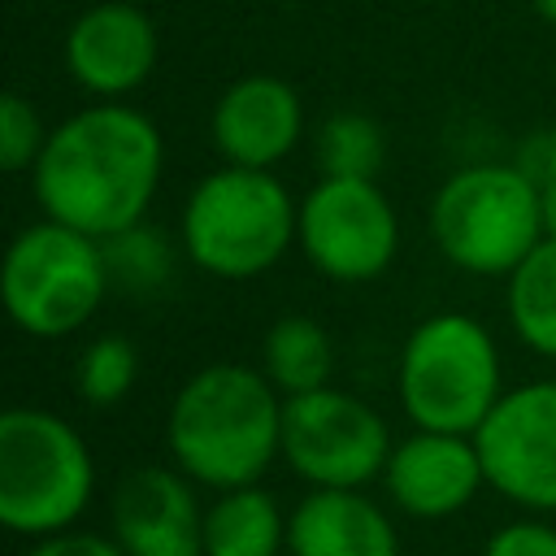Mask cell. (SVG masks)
<instances>
[{
	"mask_svg": "<svg viewBox=\"0 0 556 556\" xmlns=\"http://www.w3.org/2000/svg\"><path fill=\"white\" fill-rule=\"evenodd\" d=\"M109 265L96 235L65 222L26 226L4 256L9 317L35 339H61L78 330L104 300Z\"/></svg>",
	"mask_w": 556,
	"mask_h": 556,
	"instance_id": "obj_7",
	"label": "cell"
},
{
	"mask_svg": "<svg viewBox=\"0 0 556 556\" xmlns=\"http://www.w3.org/2000/svg\"><path fill=\"white\" fill-rule=\"evenodd\" d=\"M534 187H539V204H543V226H547V235H556V174Z\"/></svg>",
	"mask_w": 556,
	"mask_h": 556,
	"instance_id": "obj_25",
	"label": "cell"
},
{
	"mask_svg": "<svg viewBox=\"0 0 556 556\" xmlns=\"http://www.w3.org/2000/svg\"><path fill=\"white\" fill-rule=\"evenodd\" d=\"M91 452L43 408L0 413V521L17 534H61L91 500Z\"/></svg>",
	"mask_w": 556,
	"mask_h": 556,
	"instance_id": "obj_6",
	"label": "cell"
},
{
	"mask_svg": "<svg viewBox=\"0 0 556 556\" xmlns=\"http://www.w3.org/2000/svg\"><path fill=\"white\" fill-rule=\"evenodd\" d=\"M178 469L217 491L252 486L282 452V404L274 382L243 365H208L182 382L169 408Z\"/></svg>",
	"mask_w": 556,
	"mask_h": 556,
	"instance_id": "obj_2",
	"label": "cell"
},
{
	"mask_svg": "<svg viewBox=\"0 0 556 556\" xmlns=\"http://www.w3.org/2000/svg\"><path fill=\"white\" fill-rule=\"evenodd\" d=\"M300 96L291 83L274 74H248L230 83L213 109V143L226 165L269 169L282 161L300 139Z\"/></svg>",
	"mask_w": 556,
	"mask_h": 556,
	"instance_id": "obj_13",
	"label": "cell"
},
{
	"mask_svg": "<svg viewBox=\"0 0 556 556\" xmlns=\"http://www.w3.org/2000/svg\"><path fill=\"white\" fill-rule=\"evenodd\" d=\"M508 317L534 352L556 356V235H543L508 274Z\"/></svg>",
	"mask_w": 556,
	"mask_h": 556,
	"instance_id": "obj_18",
	"label": "cell"
},
{
	"mask_svg": "<svg viewBox=\"0 0 556 556\" xmlns=\"http://www.w3.org/2000/svg\"><path fill=\"white\" fill-rule=\"evenodd\" d=\"M139 378V356L126 339L117 334H100L87 343V352L78 356V391L87 404H117Z\"/></svg>",
	"mask_w": 556,
	"mask_h": 556,
	"instance_id": "obj_21",
	"label": "cell"
},
{
	"mask_svg": "<svg viewBox=\"0 0 556 556\" xmlns=\"http://www.w3.org/2000/svg\"><path fill=\"white\" fill-rule=\"evenodd\" d=\"M430 230L443 256L469 274H513L547 235L539 187L521 165H465L434 204Z\"/></svg>",
	"mask_w": 556,
	"mask_h": 556,
	"instance_id": "obj_4",
	"label": "cell"
},
{
	"mask_svg": "<svg viewBox=\"0 0 556 556\" xmlns=\"http://www.w3.org/2000/svg\"><path fill=\"white\" fill-rule=\"evenodd\" d=\"M282 456L313 486H361L387 469V421L356 395L317 387L282 404Z\"/></svg>",
	"mask_w": 556,
	"mask_h": 556,
	"instance_id": "obj_8",
	"label": "cell"
},
{
	"mask_svg": "<svg viewBox=\"0 0 556 556\" xmlns=\"http://www.w3.org/2000/svg\"><path fill=\"white\" fill-rule=\"evenodd\" d=\"M113 530L126 556H204V513L191 486L161 465L122 478L113 495Z\"/></svg>",
	"mask_w": 556,
	"mask_h": 556,
	"instance_id": "obj_12",
	"label": "cell"
},
{
	"mask_svg": "<svg viewBox=\"0 0 556 556\" xmlns=\"http://www.w3.org/2000/svg\"><path fill=\"white\" fill-rule=\"evenodd\" d=\"M295 239L326 278L365 282L391 265L400 226L374 178H321L300 204Z\"/></svg>",
	"mask_w": 556,
	"mask_h": 556,
	"instance_id": "obj_9",
	"label": "cell"
},
{
	"mask_svg": "<svg viewBox=\"0 0 556 556\" xmlns=\"http://www.w3.org/2000/svg\"><path fill=\"white\" fill-rule=\"evenodd\" d=\"M387 491L413 517H447L465 508L486 482L478 443L465 434L421 430L391 447L387 456Z\"/></svg>",
	"mask_w": 556,
	"mask_h": 556,
	"instance_id": "obj_14",
	"label": "cell"
},
{
	"mask_svg": "<svg viewBox=\"0 0 556 556\" xmlns=\"http://www.w3.org/2000/svg\"><path fill=\"white\" fill-rule=\"evenodd\" d=\"M26 556H126L122 543H109L100 534H52L43 543H35Z\"/></svg>",
	"mask_w": 556,
	"mask_h": 556,
	"instance_id": "obj_24",
	"label": "cell"
},
{
	"mask_svg": "<svg viewBox=\"0 0 556 556\" xmlns=\"http://www.w3.org/2000/svg\"><path fill=\"white\" fill-rule=\"evenodd\" d=\"M486 482L539 513H556V382H530L495 400L473 430Z\"/></svg>",
	"mask_w": 556,
	"mask_h": 556,
	"instance_id": "obj_10",
	"label": "cell"
},
{
	"mask_svg": "<svg viewBox=\"0 0 556 556\" xmlns=\"http://www.w3.org/2000/svg\"><path fill=\"white\" fill-rule=\"evenodd\" d=\"M261 352H265V378L274 387H282L287 395L326 387V378L334 369L330 334L313 317H282V321H274Z\"/></svg>",
	"mask_w": 556,
	"mask_h": 556,
	"instance_id": "obj_17",
	"label": "cell"
},
{
	"mask_svg": "<svg viewBox=\"0 0 556 556\" xmlns=\"http://www.w3.org/2000/svg\"><path fill=\"white\" fill-rule=\"evenodd\" d=\"M156 178V126L139 109L109 100L61 122L35 161V191L43 213L96 239L143 222Z\"/></svg>",
	"mask_w": 556,
	"mask_h": 556,
	"instance_id": "obj_1",
	"label": "cell"
},
{
	"mask_svg": "<svg viewBox=\"0 0 556 556\" xmlns=\"http://www.w3.org/2000/svg\"><path fill=\"white\" fill-rule=\"evenodd\" d=\"M482 556H556V530L543 521H513L486 539Z\"/></svg>",
	"mask_w": 556,
	"mask_h": 556,
	"instance_id": "obj_23",
	"label": "cell"
},
{
	"mask_svg": "<svg viewBox=\"0 0 556 556\" xmlns=\"http://www.w3.org/2000/svg\"><path fill=\"white\" fill-rule=\"evenodd\" d=\"M534 9H539V13H543L552 26H556V0H534Z\"/></svg>",
	"mask_w": 556,
	"mask_h": 556,
	"instance_id": "obj_26",
	"label": "cell"
},
{
	"mask_svg": "<svg viewBox=\"0 0 556 556\" xmlns=\"http://www.w3.org/2000/svg\"><path fill=\"white\" fill-rule=\"evenodd\" d=\"M65 65L91 96L117 100L135 91L156 65V30L139 4L104 0L74 17L65 35Z\"/></svg>",
	"mask_w": 556,
	"mask_h": 556,
	"instance_id": "obj_11",
	"label": "cell"
},
{
	"mask_svg": "<svg viewBox=\"0 0 556 556\" xmlns=\"http://www.w3.org/2000/svg\"><path fill=\"white\" fill-rule=\"evenodd\" d=\"M43 143L48 139H43L35 104L26 96H17V91H4V100H0V165L9 174H17V169L39 161Z\"/></svg>",
	"mask_w": 556,
	"mask_h": 556,
	"instance_id": "obj_22",
	"label": "cell"
},
{
	"mask_svg": "<svg viewBox=\"0 0 556 556\" xmlns=\"http://www.w3.org/2000/svg\"><path fill=\"white\" fill-rule=\"evenodd\" d=\"M291 556H395V530L387 513L356 495V486H317L287 521Z\"/></svg>",
	"mask_w": 556,
	"mask_h": 556,
	"instance_id": "obj_15",
	"label": "cell"
},
{
	"mask_svg": "<svg viewBox=\"0 0 556 556\" xmlns=\"http://www.w3.org/2000/svg\"><path fill=\"white\" fill-rule=\"evenodd\" d=\"M100 248H104L109 282H117V287H126V291L152 295V291H161V287L169 282V274H174L169 243H165L152 226H143V222H135V226H126V230L100 239Z\"/></svg>",
	"mask_w": 556,
	"mask_h": 556,
	"instance_id": "obj_19",
	"label": "cell"
},
{
	"mask_svg": "<svg viewBox=\"0 0 556 556\" xmlns=\"http://www.w3.org/2000/svg\"><path fill=\"white\" fill-rule=\"evenodd\" d=\"M326 178H374L382 169V130L365 113H334L317 135Z\"/></svg>",
	"mask_w": 556,
	"mask_h": 556,
	"instance_id": "obj_20",
	"label": "cell"
},
{
	"mask_svg": "<svg viewBox=\"0 0 556 556\" xmlns=\"http://www.w3.org/2000/svg\"><path fill=\"white\" fill-rule=\"evenodd\" d=\"M500 400L491 334L465 313L426 317L400 356V404L417 430L473 434Z\"/></svg>",
	"mask_w": 556,
	"mask_h": 556,
	"instance_id": "obj_5",
	"label": "cell"
},
{
	"mask_svg": "<svg viewBox=\"0 0 556 556\" xmlns=\"http://www.w3.org/2000/svg\"><path fill=\"white\" fill-rule=\"evenodd\" d=\"M282 543L278 504L256 486H230L204 513V556H278Z\"/></svg>",
	"mask_w": 556,
	"mask_h": 556,
	"instance_id": "obj_16",
	"label": "cell"
},
{
	"mask_svg": "<svg viewBox=\"0 0 556 556\" xmlns=\"http://www.w3.org/2000/svg\"><path fill=\"white\" fill-rule=\"evenodd\" d=\"M295 235L300 213L269 169L226 165L200 178L182 208V248L217 278L265 274Z\"/></svg>",
	"mask_w": 556,
	"mask_h": 556,
	"instance_id": "obj_3",
	"label": "cell"
}]
</instances>
